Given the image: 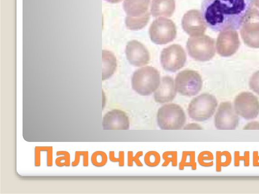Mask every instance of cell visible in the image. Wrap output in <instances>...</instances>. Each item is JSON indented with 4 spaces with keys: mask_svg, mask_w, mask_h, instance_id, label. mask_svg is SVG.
<instances>
[{
    "mask_svg": "<svg viewBox=\"0 0 259 194\" xmlns=\"http://www.w3.org/2000/svg\"><path fill=\"white\" fill-rule=\"evenodd\" d=\"M252 4V0H202L201 12L206 25L213 31L237 30Z\"/></svg>",
    "mask_w": 259,
    "mask_h": 194,
    "instance_id": "cell-1",
    "label": "cell"
},
{
    "mask_svg": "<svg viewBox=\"0 0 259 194\" xmlns=\"http://www.w3.org/2000/svg\"><path fill=\"white\" fill-rule=\"evenodd\" d=\"M156 122L161 130H181L186 123V115L180 105L176 103L165 104L158 109Z\"/></svg>",
    "mask_w": 259,
    "mask_h": 194,
    "instance_id": "cell-2",
    "label": "cell"
},
{
    "mask_svg": "<svg viewBox=\"0 0 259 194\" xmlns=\"http://www.w3.org/2000/svg\"><path fill=\"white\" fill-rule=\"evenodd\" d=\"M131 83L133 89L138 94L149 96L158 88L160 83V74L153 67H142L134 72Z\"/></svg>",
    "mask_w": 259,
    "mask_h": 194,
    "instance_id": "cell-3",
    "label": "cell"
},
{
    "mask_svg": "<svg viewBox=\"0 0 259 194\" xmlns=\"http://www.w3.org/2000/svg\"><path fill=\"white\" fill-rule=\"evenodd\" d=\"M217 106L215 96L207 93H202L190 101L187 109L188 115L196 122H204L213 115Z\"/></svg>",
    "mask_w": 259,
    "mask_h": 194,
    "instance_id": "cell-4",
    "label": "cell"
},
{
    "mask_svg": "<svg viewBox=\"0 0 259 194\" xmlns=\"http://www.w3.org/2000/svg\"><path fill=\"white\" fill-rule=\"evenodd\" d=\"M214 45L213 38L203 34L189 37L186 48L191 58L199 61H207L215 55Z\"/></svg>",
    "mask_w": 259,
    "mask_h": 194,
    "instance_id": "cell-5",
    "label": "cell"
},
{
    "mask_svg": "<svg viewBox=\"0 0 259 194\" xmlns=\"http://www.w3.org/2000/svg\"><path fill=\"white\" fill-rule=\"evenodd\" d=\"M200 75L196 71L186 69L179 72L175 80L177 92L183 96L196 95L202 87Z\"/></svg>",
    "mask_w": 259,
    "mask_h": 194,
    "instance_id": "cell-6",
    "label": "cell"
},
{
    "mask_svg": "<svg viewBox=\"0 0 259 194\" xmlns=\"http://www.w3.org/2000/svg\"><path fill=\"white\" fill-rule=\"evenodd\" d=\"M149 33L154 43L163 45L172 42L176 38L177 29L172 20L159 18L153 21L149 28Z\"/></svg>",
    "mask_w": 259,
    "mask_h": 194,
    "instance_id": "cell-7",
    "label": "cell"
},
{
    "mask_svg": "<svg viewBox=\"0 0 259 194\" xmlns=\"http://www.w3.org/2000/svg\"><path fill=\"white\" fill-rule=\"evenodd\" d=\"M236 113L246 120H252L259 114V100L250 92L239 93L234 101Z\"/></svg>",
    "mask_w": 259,
    "mask_h": 194,
    "instance_id": "cell-8",
    "label": "cell"
},
{
    "mask_svg": "<svg viewBox=\"0 0 259 194\" xmlns=\"http://www.w3.org/2000/svg\"><path fill=\"white\" fill-rule=\"evenodd\" d=\"M244 43L248 47L259 48V10L252 8L240 29Z\"/></svg>",
    "mask_w": 259,
    "mask_h": 194,
    "instance_id": "cell-9",
    "label": "cell"
},
{
    "mask_svg": "<svg viewBox=\"0 0 259 194\" xmlns=\"http://www.w3.org/2000/svg\"><path fill=\"white\" fill-rule=\"evenodd\" d=\"M186 61V53L182 47L178 44L163 49L161 53V66L168 71H177L184 66Z\"/></svg>",
    "mask_w": 259,
    "mask_h": 194,
    "instance_id": "cell-10",
    "label": "cell"
},
{
    "mask_svg": "<svg viewBox=\"0 0 259 194\" xmlns=\"http://www.w3.org/2000/svg\"><path fill=\"white\" fill-rule=\"evenodd\" d=\"M239 118L232 103L221 102L214 118V124L218 130H235L239 125Z\"/></svg>",
    "mask_w": 259,
    "mask_h": 194,
    "instance_id": "cell-11",
    "label": "cell"
},
{
    "mask_svg": "<svg viewBox=\"0 0 259 194\" xmlns=\"http://www.w3.org/2000/svg\"><path fill=\"white\" fill-rule=\"evenodd\" d=\"M182 26L183 30L191 36L203 35L206 29L202 12L198 10L187 12L182 18Z\"/></svg>",
    "mask_w": 259,
    "mask_h": 194,
    "instance_id": "cell-12",
    "label": "cell"
},
{
    "mask_svg": "<svg viewBox=\"0 0 259 194\" xmlns=\"http://www.w3.org/2000/svg\"><path fill=\"white\" fill-rule=\"evenodd\" d=\"M240 46L237 32L235 30L221 31L216 43L218 53L223 57H229L234 54Z\"/></svg>",
    "mask_w": 259,
    "mask_h": 194,
    "instance_id": "cell-13",
    "label": "cell"
},
{
    "mask_svg": "<svg viewBox=\"0 0 259 194\" xmlns=\"http://www.w3.org/2000/svg\"><path fill=\"white\" fill-rule=\"evenodd\" d=\"M127 60L132 65L139 67L147 64L150 60L149 53L140 42L136 40L130 41L125 48Z\"/></svg>",
    "mask_w": 259,
    "mask_h": 194,
    "instance_id": "cell-14",
    "label": "cell"
},
{
    "mask_svg": "<svg viewBox=\"0 0 259 194\" xmlns=\"http://www.w3.org/2000/svg\"><path fill=\"white\" fill-rule=\"evenodd\" d=\"M130 122L126 113L119 109L107 112L102 120L103 129L105 130L130 129Z\"/></svg>",
    "mask_w": 259,
    "mask_h": 194,
    "instance_id": "cell-15",
    "label": "cell"
},
{
    "mask_svg": "<svg viewBox=\"0 0 259 194\" xmlns=\"http://www.w3.org/2000/svg\"><path fill=\"white\" fill-rule=\"evenodd\" d=\"M177 95L174 79L169 76L162 77L160 85L154 92V99L160 104L172 101Z\"/></svg>",
    "mask_w": 259,
    "mask_h": 194,
    "instance_id": "cell-16",
    "label": "cell"
},
{
    "mask_svg": "<svg viewBox=\"0 0 259 194\" xmlns=\"http://www.w3.org/2000/svg\"><path fill=\"white\" fill-rule=\"evenodd\" d=\"M150 0H124L123 9L130 17H140L148 12Z\"/></svg>",
    "mask_w": 259,
    "mask_h": 194,
    "instance_id": "cell-17",
    "label": "cell"
},
{
    "mask_svg": "<svg viewBox=\"0 0 259 194\" xmlns=\"http://www.w3.org/2000/svg\"><path fill=\"white\" fill-rule=\"evenodd\" d=\"M175 10V0H152L151 13L154 17H171Z\"/></svg>",
    "mask_w": 259,
    "mask_h": 194,
    "instance_id": "cell-18",
    "label": "cell"
},
{
    "mask_svg": "<svg viewBox=\"0 0 259 194\" xmlns=\"http://www.w3.org/2000/svg\"><path fill=\"white\" fill-rule=\"evenodd\" d=\"M102 80L110 78L116 67V59L114 54L109 51H102Z\"/></svg>",
    "mask_w": 259,
    "mask_h": 194,
    "instance_id": "cell-19",
    "label": "cell"
},
{
    "mask_svg": "<svg viewBox=\"0 0 259 194\" xmlns=\"http://www.w3.org/2000/svg\"><path fill=\"white\" fill-rule=\"evenodd\" d=\"M150 19V13L147 12L144 15L137 17L126 16L125 23L126 27L132 30H137L144 27Z\"/></svg>",
    "mask_w": 259,
    "mask_h": 194,
    "instance_id": "cell-20",
    "label": "cell"
},
{
    "mask_svg": "<svg viewBox=\"0 0 259 194\" xmlns=\"http://www.w3.org/2000/svg\"><path fill=\"white\" fill-rule=\"evenodd\" d=\"M191 167L192 170L197 169L195 161V152L194 151H183L181 160L179 164V169L183 170L185 167Z\"/></svg>",
    "mask_w": 259,
    "mask_h": 194,
    "instance_id": "cell-21",
    "label": "cell"
},
{
    "mask_svg": "<svg viewBox=\"0 0 259 194\" xmlns=\"http://www.w3.org/2000/svg\"><path fill=\"white\" fill-rule=\"evenodd\" d=\"M231 153L227 151L216 152V171H221L222 167L228 166L231 163Z\"/></svg>",
    "mask_w": 259,
    "mask_h": 194,
    "instance_id": "cell-22",
    "label": "cell"
},
{
    "mask_svg": "<svg viewBox=\"0 0 259 194\" xmlns=\"http://www.w3.org/2000/svg\"><path fill=\"white\" fill-rule=\"evenodd\" d=\"M91 161L92 164L95 167H102L107 164L108 157L104 151L97 150L92 154Z\"/></svg>",
    "mask_w": 259,
    "mask_h": 194,
    "instance_id": "cell-23",
    "label": "cell"
},
{
    "mask_svg": "<svg viewBox=\"0 0 259 194\" xmlns=\"http://www.w3.org/2000/svg\"><path fill=\"white\" fill-rule=\"evenodd\" d=\"M144 161L147 166L155 167L157 166L160 162V156L156 151H149L145 154Z\"/></svg>",
    "mask_w": 259,
    "mask_h": 194,
    "instance_id": "cell-24",
    "label": "cell"
},
{
    "mask_svg": "<svg viewBox=\"0 0 259 194\" xmlns=\"http://www.w3.org/2000/svg\"><path fill=\"white\" fill-rule=\"evenodd\" d=\"M213 155L209 151H203L200 152L197 157L198 164L204 167H210L213 165Z\"/></svg>",
    "mask_w": 259,
    "mask_h": 194,
    "instance_id": "cell-25",
    "label": "cell"
},
{
    "mask_svg": "<svg viewBox=\"0 0 259 194\" xmlns=\"http://www.w3.org/2000/svg\"><path fill=\"white\" fill-rule=\"evenodd\" d=\"M56 155L59 156L55 161L57 166L62 167L70 166V154L69 152L66 150H59L56 152Z\"/></svg>",
    "mask_w": 259,
    "mask_h": 194,
    "instance_id": "cell-26",
    "label": "cell"
},
{
    "mask_svg": "<svg viewBox=\"0 0 259 194\" xmlns=\"http://www.w3.org/2000/svg\"><path fill=\"white\" fill-rule=\"evenodd\" d=\"M162 159L164 160L162 167L167 166L170 163L172 167L178 165V152L176 151H166L163 153Z\"/></svg>",
    "mask_w": 259,
    "mask_h": 194,
    "instance_id": "cell-27",
    "label": "cell"
},
{
    "mask_svg": "<svg viewBox=\"0 0 259 194\" xmlns=\"http://www.w3.org/2000/svg\"><path fill=\"white\" fill-rule=\"evenodd\" d=\"M143 155L142 151H138L135 156H134L132 151L127 152V166L128 167H133L134 163H135L138 167H142L143 164L140 160V158Z\"/></svg>",
    "mask_w": 259,
    "mask_h": 194,
    "instance_id": "cell-28",
    "label": "cell"
},
{
    "mask_svg": "<svg viewBox=\"0 0 259 194\" xmlns=\"http://www.w3.org/2000/svg\"><path fill=\"white\" fill-rule=\"evenodd\" d=\"M240 161L244 162L245 167H248L249 165V152L245 151L243 156H240L239 152L236 151L234 152V166H239Z\"/></svg>",
    "mask_w": 259,
    "mask_h": 194,
    "instance_id": "cell-29",
    "label": "cell"
},
{
    "mask_svg": "<svg viewBox=\"0 0 259 194\" xmlns=\"http://www.w3.org/2000/svg\"><path fill=\"white\" fill-rule=\"evenodd\" d=\"M249 86L251 90L259 95V70L252 75L249 80Z\"/></svg>",
    "mask_w": 259,
    "mask_h": 194,
    "instance_id": "cell-30",
    "label": "cell"
},
{
    "mask_svg": "<svg viewBox=\"0 0 259 194\" xmlns=\"http://www.w3.org/2000/svg\"><path fill=\"white\" fill-rule=\"evenodd\" d=\"M109 158L110 161L114 163H118L119 167H123L124 165V152L123 151L118 152V157L115 156L114 151H110Z\"/></svg>",
    "mask_w": 259,
    "mask_h": 194,
    "instance_id": "cell-31",
    "label": "cell"
},
{
    "mask_svg": "<svg viewBox=\"0 0 259 194\" xmlns=\"http://www.w3.org/2000/svg\"><path fill=\"white\" fill-rule=\"evenodd\" d=\"M42 151L47 152V166L52 167L53 166V149L52 146H41Z\"/></svg>",
    "mask_w": 259,
    "mask_h": 194,
    "instance_id": "cell-32",
    "label": "cell"
},
{
    "mask_svg": "<svg viewBox=\"0 0 259 194\" xmlns=\"http://www.w3.org/2000/svg\"><path fill=\"white\" fill-rule=\"evenodd\" d=\"M42 151L40 146H36L34 148V165L39 167L41 165L40 152Z\"/></svg>",
    "mask_w": 259,
    "mask_h": 194,
    "instance_id": "cell-33",
    "label": "cell"
},
{
    "mask_svg": "<svg viewBox=\"0 0 259 194\" xmlns=\"http://www.w3.org/2000/svg\"><path fill=\"white\" fill-rule=\"evenodd\" d=\"M243 130H259V122L252 121L247 123L244 127Z\"/></svg>",
    "mask_w": 259,
    "mask_h": 194,
    "instance_id": "cell-34",
    "label": "cell"
},
{
    "mask_svg": "<svg viewBox=\"0 0 259 194\" xmlns=\"http://www.w3.org/2000/svg\"><path fill=\"white\" fill-rule=\"evenodd\" d=\"M83 151H76L74 155V159L71 163L72 167H76L78 165L80 162V156L82 154Z\"/></svg>",
    "mask_w": 259,
    "mask_h": 194,
    "instance_id": "cell-35",
    "label": "cell"
},
{
    "mask_svg": "<svg viewBox=\"0 0 259 194\" xmlns=\"http://www.w3.org/2000/svg\"><path fill=\"white\" fill-rule=\"evenodd\" d=\"M183 130H202V128L197 123H192L186 125Z\"/></svg>",
    "mask_w": 259,
    "mask_h": 194,
    "instance_id": "cell-36",
    "label": "cell"
},
{
    "mask_svg": "<svg viewBox=\"0 0 259 194\" xmlns=\"http://www.w3.org/2000/svg\"><path fill=\"white\" fill-rule=\"evenodd\" d=\"M253 166L254 167H259V156L257 151L253 152Z\"/></svg>",
    "mask_w": 259,
    "mask_h": 194,
    "instance_id": "cell-37",
    "label": "cell"
},
{
    "mask_svg": "<svg viewBox=\"0 0 259 194\" xmlns=\"http://www.w3.org/2000/svg\"><path fill=\"white\" fill-rule=\"evenodd\" d=\"M107 1V2L110 3H117L120 2H121L122 0H105Z\"/></svg>",
    "mask_w": 259,
    "mask_h": 194,
    "instance_id": "cell-38",
    "label": "cell"
},
{
    "mask_svg": "<svg viewBox=\"0 0 259 194\" xmlns=\"http://www.w3.org/2000/svg\"><path fill=\"white\" fill-rule=\"evenodd\" d=\"M254 5L259 8V0H252Z\"/></svg>",
    "mask_w": 259,
    "mask_h": 194,
    "instance_id": "cell-39",
    "label": "cell"
}]
</instances>
